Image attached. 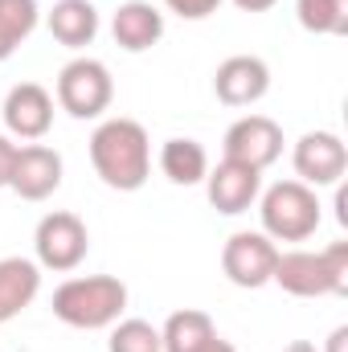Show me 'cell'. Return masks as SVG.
<instances>
[{
	"label": "cell",
	"mask_w": 348,
	"mask_h": 352,
	"mask_svg": "<svg viewBox=\"0 0 348 352\" xmlns=\"http://www.w3.org/2000/svg\"><path fill=\"white\" fill-rule=\"evenodd\" d=\"M205 192H209V205L226 217H238L246 213L262 192V173L250 164H238V160H221L217 168L205 173Z\"/></svg>",
	"instance_id": "4fadbf2b"
},
{
	"label": "cell",
	"mask_w": 348,
	"mask_h": 352,
	"mask_svg": "<svg viewBox=\"0 0 348 352\" xmlns=\"http://www.w3.org/2000/svg\"><path fill=\"white\" fill-rule=\"evenodd\" d=\"M90 164H94V176L115 192L144 188L152 176V140L144 123L123 115L102 119L90 135Z\"/></svg>",
	"instance_id": "6da1fadb"
},
{
	"label": "cell",
	"mask_w": 348,
	"mask_h": 352,
	"mask_svg": "<svg viewBox=\"0 0 348 352\" xmlns=\"http://www.w3.org/2000/svg\"><path fill=\"white\" fill-rule=\"evenodd\" d=\"M45 29L58 45L66 50H83L98 37V8L90 0H58L45 16Z\"/></svg>",
	"instance_id": "2e32d148"
},
{
	"label": "cell",
	"mask_w": 348,
	"mask_h": 352,
	"mask_svg": "<svg viewBox=\"0 0 348 352\" xmlns=\"http://www.w3.org/2000/svg\"><path fill=\"white\" fill-rule=\"evenodd\" d=\"M54 94H58V107L70 119H98L115 98V82H111V70L98 58H74V62L62 66Z\"/></svg>",
	"instance_id": "8992f818"
},
{
	"label": "cell",
	"mask_w": 348,
	"mask_h": 352,
	"mask_svg": "<svg viewBox=\"0 0 348 352\" xmlns=\"http://www.w3.org/2000/svg\"><path fill=\"white\" fill-rule=\"evenodd\" d=\"M279 263V246L262 234V230H238L226 238L221 246V270L234 287H246V291H259L270 283Z\"/></svg>",
	"instance_id": "52a82bcc"
},
{
	"label": "cell",
	"mask_w": 348,
	"mask_h": 352,
	"mask_svg": "<svg viewBox=\"0 0 348 352\" xmlns=\"http://www.w3.org/2000/svg\"><path fill=\"white\" fill-rule=\"evenodd\" d=\"M8 188L21 201H45L62 188V156L50 144H17Z\"/></svg>",
	"instance_id": "30bf717a"
},
{
	"label": "cell",
	"mask_w": 348,
	"mask_h": 352,
	"mask_svg": "<svg viewBox=\"0 0 348 352\" xmlns=\"http://www.w3.org/2000/svg\"><path fill=\"white\" fill-rule=\"evenodd\" d=\"M217 336V324L209 311L201 307H180L164 320L160 328V349L164 352H201L209 340Z\"/></svg>",
	"instance_id": "e0dca14e"
},
{
	"label": "cell",
	"mask_w": 348,
	"mask_h": 352,
	"mask_svg": "<svg viewBox=\"0 0 348 352\" xmlns=\"http://www.w3.org/2000/svg\"><path fill=\"white\" fill-rule=\"evenodd\" d=\"M160 173L168 176L173 184H205V173H209V152L197 144V140H184L176 135L160 148Z\"/></svg>",
	"instance_id": "ac0fdd59"
},
{
	"label": "cell",
	"mask_w": 348,
	"mask_h": 352,
	"mask_svg": "<svg viewBox=\"0 0 348 352\" xmlns=\"http://www.w3.org/2000/svg\"><path fill=\"white\" fill-rule=\"evenodd\" d=\"M336 221L348 226V192L340 188V184H336Z\"/></svg>",
	"instance_id": "484cf974"
},
{
	"label": "cell",
	"mask_w": 348,
	"mask_h": 352,
	"mask_svg": "<svg viewBox=\"0 0 348 352\" xmlns=\"http://www.w3.org/2000/svg\"><path fill=\"white\" fill-rule=\"evenodd\" d=\"M259 217L262 234L270 242H307L320 230V197L303 180H279L259 192Z\"/></svg>",
	"instance_id": "277c9868"
},
{
	"label": "cell",
	"mask_w": 348,
	"mask_h": 352,
	"mask_svg": "<svg viewBox=\"0 0 348 352\" xmlns=\"http://www.w3.org/2000/svg\"><path fill=\"white\" fill-rule=\"evenodd\" d=\"M270 283L295 299L348 295V242H332L328 250H279Z\"/></svg>",
	"instance_id": "3957f363"
},
{
	"label": "cell",
	"mask_w": 348,
	"mask_h": 352,
	"mask_svg": "<svg viewBox=\"0 0 348 352\" xmlns=\"http://www.w3.org/2000/svg\"><path fill=\"white\" fill-rule=\"evenodd\" d=\"M291 164H295V180H303L307 188H328L340 184V176L348 173V148L336 131H307L295 140Z\"/></svg>",
	"instance_id": "ba28073f"
},
{
	"label": "cell",
	"mask_w": 348,
	"mask_h": 352,
	"mask_svg": "<svg viewBox=\"0 0 348 352\" xmlns=\"http://www.w3.org/2000/svg\"><path fill=\"white\" fill-rule=\"evenodd\" d=\"M41 295V266L33 258H0V324L17 320Z\"/></svg>",
	"instance_id": "9a60e30c"
},
{
	"label": "cell",
	"mask_w": 348,
	"mask_h": 352,
	"mask_svg": "<svg viewBox=\"0 0 348 352\" xmlns=\"http://www.w3.org/2000/svg\"><path fill=\"white\" fill-rule=\"evenodd\" d=\"M12 156H17V144H12V135H0V188H8Z\"/></svg>",
	"instance_id": "603a6c76"
},
{
	"label": "cell",
	"mask_w": 348,
	"mask_h": 352,
	"mask_svg": "<svg viewBox=\"0 0 348 352\" xmlns=\"http://www.w3.org/2000/svg\"><path fill=\"white\" fill-rule=\"evenodd\" d=\"M201 352H238V349H234L230 340H221V336H213V340H209V344H205Z\"/></svg>",
	"instance_id": "4316f807"
},
{
	"label": "cell",
	"mask_w": 348,
	"mask_h": 352,
	"mask_svg": "<svg viewBox=\"0 0 348 352\" xmlns=\"http://www.w3.org/2000/svg\"><path fill=\"white\" fill-rule=\"evenodd\" d=\"M111 37L127 54H144L164 37V12L152 8L148 0H123L111 16Z\"/></svg>",
	"instance_id": "5bb4252c"
},
{
	"label": "cell",
	"mask_w": 348,
	"mask_h": 352,
	"mask_svg": "<svg viewBox=\"0 0 348 352\" xmlns=\"http://www.w3.org/2000/svg\"><path fill=\"white\" fill-rule=\"evenodd\" d=\"M270 90V66L254 54H234L213 70V94L226 107H254Z\"/></svg>",
	"instance_id": "7c38bea8"
},
{
	"label": "cell",
	"mask_w": 348,
	"mask_h": 352,
	"mask_svg": "<svg viewBox=\"0 0 348 352\" xmlns=\"http://www.w3.org/2000/svg\"><path fill=\"white\" fill-rule=\"evenodd\" d=\"M283 156V127L270 115H242L238 123H230L226 140H221V160H238L250 168H270Z\"/></svg>",
	"instance_id": "9c48e42d"
},
{
	"label": "cell",
	"mask_w": 348,
	"mask_h": 352,
	"mask_svg": "<svg viewBox=\"0 0 348 352\" xmlns=\"http://www.w3.org/2000/svg\"><path fill=\"white\" fill-rule=\"evenodd\" d=\"M33 254L41 270H54V274H70L87 263L90 254V230L87 221L70 209H54L37 221L33 230Z\"/></svg>",
	"instance_id": "5b68a950"
},
{
	"label": "cell",
	"mask_w": 348,
	"mask_h": 352,
	"mask_svg": "<svg viewBox=\"0 0 348 352\" xmlns=\"http://www.w3.org/2000/svg\"><path fill=\"white\" fill-rule=\"evenodd\" d=\"M41 21V8L37 0H0V62H8L21 41L37 29Z\"/></svg>",
	"instance_id": "d6986e66"
},
{
	"label": "cell",
	"mask_w": 348,
	"mask_h": 352,
	"mask_svg": "<svg viewBox=\"0 0 348 352\" xmlns=\"http://www.w3.org/2000/svg\"><path fill=\"white\" fill-rule=\"evenodd\" d=\"M123 311H127V287L115 274H78L54 291V316L66 328L98 332L119 324Z\"/></svg>",
	"instance_id": "7a4b0ae2"
},
{
	"label": "cell",
	"mask_w": 348,
	"mask_h": 352,
	"mask_svg": "<svg viewBox=\"0 0 348 352\" xmlns=\"http://www.w3.org/2000/svg\"><path fill=\"white\" fill-rule=\"evenodd\" d=\"M234 4H238L242 12H266V8H274L279 0H234Z\"/></svg>",
	"instance_id": "d4e9b609"
},
{
	"label": "cell",
	"mask_w": 348,
	"mask_h": 352,
	"mask_svg": "<svg viewBox=\"0 0 348 352\" xmlns=\"http://www.w3.org/2000/svg\"><path fill=\"white\" fill-rule=\"evenodd\" d=\"M345 349H348V324H340V328L328 336V349L324 352H345Z\"/></svg>",
	"instance_id": "cb8c5ba5"
},
{
	"label": "cell",
	"mask_w": 348,
	"mask_h": 352,
	"mask_svg": "<svg viewBox=\"0 0 348 352\" xmlns=\"http://www.w3.org/2000/svg\"><path fill=\"white\" fill-rule=\"evenodd\" d=\"M283 352H316V344H312V340H291Z\"/></svg>",
	"instance_id": "83f0119b"
},
{
	"label": "cell",
	"mask_w": 348,
	"mask_h": 352,
	"mask_svg": "<svg viewBox=\"0 0 348 352\" xmlns=\"http://www.w3.org/2000/svg\"><path fill=\"white\" fill-rule=\"evenodd\" d=\"M107 352H164L160 328H152L148 320H119V324H111Z\"/></svg>",
	"instance_id": "44dd1931"
},
{
	"label": "cell",
	"mask_w": 348,
	"mask_h": 352,
	"mask_svg": "<svg viewBox=\"0 0 348 352\" xmlns=\"http://www.w3.org/2000/svg\"><path fill=\"white\" fill-rule=\"evenodd\" d=\"M164 8L176 12L180 21H205L221 8V0H164Z\"/></svg>",
	"instance_id": "7402d4cb"
},
{
	"label": "cell",
	"mask_w": 348,
	"mask_h": 352,
	"mask_svg": "<svg viewBox=\"0 0 348 352\" xmlns=\"http://www.w3.org/2000/svg\"><path fill=\"white\" fill-rule=\"evenodd\" d=\"M0 115H4V131L12 140L37 144L54 127V94L41 87V82H17V87L4 94Z\"/></svg>",
	"instance_id": "8fae6325"
},
{
	"label": "cell",
	"mask_w": 348,
	"mask_h": 352,
	"mask_svg": "<svg viewBox=\"0 0 348 352\" xmlns=\"http://www.w3.org/2000/svg\"><path fill=\"white\" fill-rule=\"evenodd\" d=\"M295 16L316 37H345L348 33V0H295Z\"/></svg>",
	"instance_id": "ffe728a7"
}]
</instances>
